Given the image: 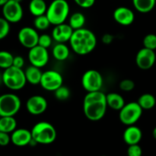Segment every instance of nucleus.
Segmentation results:
<instances>
[{"label":"nucleus","instance_id":"nucleus-42","mask_svg":"<svg viewBox=\"0 0 156 156\" xmlns=\"http://www.w3.org/2000/svg\"><path fill=\"white\" fill-rule=\"evenodd\" d=\"M14 1H15V2H19V3H21V2L23 1V0H14Z\"/></svg>","mask_w":156,"mask_h":156},{"label":"nucleus","instance_id":"nucleus-8","mask_svg":"<svg viewBox=\"0 0 156 156\" xmlns=\"http://www.w3.org/2000/svg\"><path fill=\"white\" fill-rule=\"evenodd\" d=\"M103 82L102 75L95 69L88 70L82 77V85L87 92L101 91Z\"/></svg>","mask_w":156,"mask_h":156},{"label":"nucleus","instance_id":"nucleus-28","mask_svg":"<svg viewBox=\"0 0 156 156\" xmlns=\"http://www.w3.org/2000/svg\"><path fill=\"white\" fill-rule=\"evenodd\" d=\"M34 25L35 28L37 30H45L51 25V24L45 14V15L35 17L34 20Z\"/></svg>","mask_w":156,"mask_h":156},{"label":"nucleus","instance_id":"nucleus-11","mask_svg":"<svg viewBox=\"0 0 156 156\" xmlns=\"http://www.w3.org/2000/svg\"><path fill=\"white\" fill-rule=\"evenodd\" d=\"M28 59L32 66L43 68L49 62V53L47 49L37 45L29 50Z\"/></svg>","mask_w":156,"mask_h":156},{"label":"nucleus","instance_id":"nucleus-44","mask_svg":"<svg viewBox=\"0 0 156 156\" xmlns=\"http://www.w3.org/2000/svg\"></svg>","mask_w":156,"mask_h":156},{"label":"nucleus","instance_id":"nucleus-33","mask_svg":"<svg viewBox=\"0 0 156 156\" xmlns=\"http://www.w3.org/2000/svg\"><path fill=\"white\" fill-rule=\"evenodd\" d=\"M119 87L123 91L129 92V91H133L135 88V82L133 80L129 79H123L119 84Z\"/></svg>","mask_w":156,"mask_h":156},{"label":"nucleus","instance_id":"nucleus-26","mask_svg":"<svg viewBox=\"0 0 156 156\" xmlns=\"http://www.w3.org/2000/svg\"><path fill=\"white\" fill-rule=\"evenodd\" d=\"M85 24V17L81 12H75L69 19V24L73 30L82 28Z\"/></svg>","mask_w":156,"mask_h":156},{"label":"nucleus","instance_id":"nucleus-15","mask_svg":"<svg viewBox=\"0 0 156 156\" xmlns=\"http://www.w3.org/2000/svg\"><path fill=\"white\" fill-rule=\"evenodd\" d=\"M113 17L116 22L123 26L130 25L135 20V14L133 10L124 6L117 8L114 10Z\"/></svg>","mask_w":156,"mask_h":156},{"label":"nucleus","instance_id":"nucleus-13","mask_svg":"<svg viewBox=\"0 0 156 156\" xmlns=\"http://www.w3.org/2000/svg\"><path fill=\"white\" fill-rule=\"evenodd\" d=\"M156 60V55L155 50L150 49H140L136 56V63L140 69L143 70H147L152 68Z\"/></svg>","mask_w":156,"mask_h":156},{"label":"nucleus","instance_id":"nucleus-3","mask_svg":"<svg viewBox=\"0 0 156 156\" xmlns=\"http://www.w3.org/2000/svg\"><path fill=\"white\" fill-rule=\"evenodd\" d=\"M69 14V5L66 0H53L47 7L46 15L50 24L56 26L65 23Z\"/></svg>","mask_w":156,"mask_h":156},{"label":"nucleus","instance_id":"nucleus-5","mask_svg":"<svg viewBox=\"0 0 156 156\" xmlns=\"http://www.w3.org/2000/svg\"><path fill=\"white\" fill-rule=\"evenodd\" d=\"M3 85L11 90H21L27 83L25 73L22 69L11 66L2 73Z\"/></svg>","mask_w":156,"mask_h":156},{"label":"nucleus","instance_id":"nucleus-29","mask_svg":"<svg viewBox=\"0 0 156 156\" xmlns=\"http://www.w3.org/2000/svg\"><path fill=\"white\" fill-rule=\"evenodd\" d=\"M70 94L71 92H70L69 88L63 85L60 86L54 91L55 98L59 101L67 100L70 97Z\"/></svg>","mask_w":156,"mask_h":156},{"label":"nucleus","instance_id":"nucleus-21","mask_svg":"<svg viewBox=\"0 0 156 156\" xmlns=\"http://www.w3.org/2000/svg\"><path fill=\"white\" fill-rule=\"evenodd\" d=\"M47 5L44 0H31L29 3V11L35 17L45 15Z\"/></svg>","mask_w":156,"mask_h":156},{"label":"nucleus","instance_id":"nucleus-7","mask_svg":"<svg viewBox=\"0 0 156 156\" xmlns=\"http://www.w3.org/2000/svg\"><path fill=\"white\" fill-rule=\"evenodd\" d=\"M21 106V99L16 94L7 93L0 95V117H14Z\"/></svg>","mask_w":156,"mask_h":156},{"label":"nucleus","instance_id":"nucleus-31","mask_svg":"<svg viewBox=\"0 0 156 156\" xmlns=\"http://www.w3.org/2000/svg\"><path fill=\"white\" fill-rule=\"evenodd\" d=\"M10 32V23L4 18L0 17V41L4 39Z\"/></svg>","mask_w":156,"mask_h":156},{"label":"nucleus","instance_id":"nucleus-37","mask_svg":"<svg viewBox=\"0 0 156 156\" xmlns=\"http://www.w3.org/2000/svg\"><path fill=\"white\" fill-rule=\"evenodd\" d=\"M24 65V59L22 56H14L13 59V66L17 67V68L22 69Z\"/></svg>","mask_w":156,"mask_h":156},{"label":"nucleus","instance_id":"nucleus-30","mask_svg":"<svg viewBox=\"0 0 156 156\" xmlns=\"http://www.w3.org/2000/svg\"><path fill=\"white\" fill-rule=\"evenodd\" d=\"M143 47L150 50H156V35L154 34H149L143 38Z\"/></svg>","mask_w":156,"mask_h":156},{"label":"nucleus","instance_id":"nucleus-17","mask_svg":"<svg viewBox=\"0 0 156 156\" xmlns=\"http://www.w3.org/2000/svg\"><path fill=\"white\" fill-rule=\"evenodd\" d=\"M32 140L31 132L27 129L21 128L16 129L12 133L11 141L15 146L18 147H23L30 145Z\"/></svg>","mask_w":156,"mask_h":156},{"label":"nucleus","instance_id":"nucleus-18","mask_svg":"<svg viewBox=\"0 0 156 156\" xmlns=\"http://www.w3.org/2000/svg\"><path fill=\"white\" fill-rule=\"evenodd\" d=\"M142 137H143L142 130L135 125L128 126L123 132V140L128 146L139 144L141 141Z\"/></svg>","mask_w":156,"mask_h":156},{"label":"nucleus","instance_id":"nucleus-36","mask_svg":"<svg viewBox=\"0 0 156 156\" xmlns=\"http://www.w3.org/2000/svg\"><path fill=\"white\" fill-rule=\"evenodd\" d=\"M11 141V136L9 133L4 132H0V146H6L10 143Z\"/></svg>","mask_w":156,"mask_h":156},{"label":"nucleus","instance_id":"nucleus-9","mask_svg":"<svg viewBox=\"0 0 156 156\" xmlns=\"http://www.w3.org/2000/svg\"><path fill=\"white\" fill-rule=\"evenodd\" d=\"M62 83L63 78L59 72L47 70L43 73L40 85L46 91L54 92L57 88L62 86Z\"/></svg>","mask_w":156,"mask_h":156},{"label":"nucleus","instance_id":"nucleus-20","mask_svg":"<svg viewBox=\"0 0 156 156\" xmlns=\"http://www.w3.org/2000/svg\"><path fill=\"white\" fill-rule=\"evenodd\" d=\"M24 73H25L27 82H29L33 85H40L43 74L41 68L31 65L26 69Z\"/></svg>","mask_w":156,"mask_h":156},{"label":"nucleus","instance_id":"nucleus-23","mask_svg":"<svg viewBox=\"0 0 156 156\" xmlns=\"http://www.w3.org/2000/svg\"><path fill=\"white\" fill-rule=\"evenodd\" d=\"M133 4L137 12L146 14L155 8L156 0H133Z\"/></svg>","mask_w":156,"mask_h":156},{"label":"nucleus","instance_id":"nucleus-4","mask_svg":"<svg viewBox=\"0 0 156 156\" xmlns=\"http://www.w3.org/2000/svg\"><path fill=\"white\" fill-rule=\"evenodd\" d=\"M32 139L37 144L49 145L56 139V130L51 123L46 121L39 122L30 130Z\"/></svg>","mask_w":156,"mask_h":156},{"label":"nucleus","instance_id":"nucleus-19","mask_svg":"<svg viewBox=\"0 0 156 156\" xmlns=\"http://www.w3.org/2000/svg\"><path fill=\"white\" fill-rule=\"evenodd\" d=\"M106 101L108 107L114 111H120L126 105L124 98L118 93L111 92L106 94Z\"/></svg>","mask_w":156,"mask_h":156},{"label":"nucleus","instance_id":"nucleus-32","mask_svg":"<svg viewBox=\"0 0 156 156\" xmlns=\"http://www.w3.org/2000/svg\"><path fill=\"white\" fill-rule=\"evenodd\" d=\"M52 41H53V37H50L47 34H43L39 36L37 45L44 47L46 49H48L51 46Z\"/></svg>","mask_w":156,"mask_h":156},{"label":"nucleus","instance_id":"nucleus-34","mask_svg":"<svg viewBox=\"0 0 156 156\" xmlns=\"http://www.w3.org/2000/svg\"><path fill=\"white\" fill-rule=\"evenodd\" d=\"M127 156H142L143 150L139 144L130 145L127 149Z\"/></svg>","mask_w":156,"mask_h":156},{"label":"nucleus","instance_id":"nucleus-39","mask_svg":"<svg viewBox=\"0 0 156 156\" xmlns=\"http://www.w3.org/2000/svg\"><path fill=\"white\" fill-rule=\"evenodd\" d=\"M9 0H0V6H2V7L3 5H4L5 4H6V3L9 2Z\"/></svg>","mask_w":156,"mask_h":156},{"label":"nucleus","instance_id":"nucleus-2","mask_svg":"<svg viewBox=\"0 0 156 156\" xmlns=\"http://www.w3.org/2000/svg\"><path fill=\"white\" fill-rule=\"evenodd\" d=\"M69 44L76 54L85 56L91 53L95 49L97 38L91 30L82 27L73 31Z\"/></svg>","mask_w":156,"mask_h":156},{"label":"nucleus","instance_id":"nucleus-24","mask_svg":"<svg viewBox=\"0 0 156 156\" xmlns=\"http://www.w3.org/2000/svg\"><path fill=\"white\" fill-rule=\"evenodd\" d=\"M52 53L56 60L64 61L68 59L70 51L69 47L65 44L57 43L53 48Z\"/></svg>","mask_w":156,"mask_h":156},{"label":"nucleus","instance_id":"nucleus-12","mask_svg":"<svg viewBox=\"0 0 156 156\" xmlns=\"http://www.w3.org/2000/svg\"><path fill=\"white\" fill-rule=\"evenodd\" d=\"M39 36L35 28L24 27L18 31V39L23 47L30 50L32 47L37 45Z\"/></svg>","mask_w":156,"mask_h":156},{"label":"nucleus","instance_id":"nucleus-38","mask_svg":"<svg viewBox=\"0 0 156 156\" xmlns=\"http://www.w3.org/2000/svg\"><path fill=\"white\" fill-rule=\"evenodd\" d=\"M114 39V37L112 34H105V35H103L102 37V42L105 44H110L113 42Z\"/></svg>","mask_w":156,"mask_h":156},{"label":"nucleus","instance_id":"nucleus-25","mask_svg":"<svg viewBox=\"0 0 156 156\" xmlns=\"http://www.w3.org/2000/svg\"><path fill=\"white\" fill-rule=\"evenodd\" d=\"M139 105H140L143 110H151L155 106L156 104V99L155 96L149 93H146L143 94L139 98L138 101H137Z\"/></svg>","mask_w":156,"mask_h":156},{"label":"nucleus","instance_id":"nucleus-27","mask_svg":"<svg viewBox=\"0 0 156 156\" xmlns=\"http://www.w3.org/2000/svg\"><path fill=\"white\" fill-rule=\"evenodd\" d=\"M14 56L5 50L0 51V68L3 69L9 68L13 65Z\"/></svg>","mask_w":156,"mask_h":156},{"label":"nucleus","instance_id":"nucleus-6","mask_svg":"<svg viewBox=\"0 0 156 156\" xmlns=\"http://www.w3.org/2000/svg\"><path fill=\"white\" fill-rule=\"evenodd\" d=\"M143 108L138 102H129L126 104L120 111L119 119L123 124L126 126L134 125L142 117Z\"/></svg>","mask_w":156,"mask_h":156},{"label":"nucleus","instance_id":"nucleus-41","mask_svg":"<svg viewBox=\"0 0 156 156\" xmlns=\"http://www.w3.org/2000/svg\"><path fill=\"white\" fill-rule=\"evenodd\" d=\"M152 136H153L154 139L156 140V126L155 128H154L153 131H152Z\"/></svg>","mask_w":156,"mask_h":156},{"label":"nucleus","instance_id":"nucleus-35","mask_svg":"<svg viewBox=\"0 0 156 156\" xmlns=\"http://www.w3.org/2000/svg\"><path fill=\"white\" fill-rule=\"evenodd\" d=\"M76 4L83 9H89L94 5L95 0H74Z\"/></svg>","mask_w":156,"mask_h":156},{"label":"nucleus","instance_id":"nucleus-10","mask_svg":"<svg viewBox=\"0 0 156 156\" xmlns=\"http://www.w3.org/2000/svg\"><path fill=\"white\" fill-rule=\"evenodd\" d=\"M3 18L9 23H17L23 18L24 12L21 3L14 0H9L2 6Z\"/></svg>","mask_w":156,"mask_h":156},{"label":"nucleus","instance_id":"nucleus-43","mask_svg":"<svg viewBox=\"0 0 156 156\" xmlns=\"http://www.w3.org/2000/svg\"><path fill=\"white\" fill-rule=\"evenodd\" d=\"M101 156H106V155H101Z\"/></svg>","mask_w":156,"mask_h":156},{"label":"nucleus","instance_id":"nucleus-22","mask_svg":"<svg viewBox=\"0 0 156 156\" xmlns=\"http://www.w3.org/2000/svg\"><path fill=\"white\" fill-rule=\"evenodd\" d=\"M17 121L14 117L5 116L0 117V132L11 133L16 129Z\"/></svg>","mask_w":156,"mask_h":156},{"label":"nucleus","instance_id":"nucleus-40","mask_svg":"<svg viewBox=\"0 0 156 156\" xmlns=\"http://www.w3.org/2000/svg\"><path fill=\"white\" fill-rule=\"evenodd\" d=\"M3 84V78H2V73H0V86Z\"/></svg>","mask_w":156,"mask_h":156},{"label":"nucleus","instance_id":"nucleus-16","mask_svg":"<svg viewBox=\"0 0 156 156\" xmlns=\"http://www.w3.org/2000/svg\"><path fill=\"white\" fill-rule=\"evenodd\" d=\"M73 31L74 30L69 24L63 23V24H58L55 26L52 31V37L56 43L66 44L69 41Z\"/></svg>","mask_w":156,"mask_h":156},{"label":"nucleus","instance_id":"nucleus-1","mask_svg":"<svg viewBox=\"0 0 156 156\" xmlns=\"http://www.w3.org/2000/svg\"><path fill=\"white\" fill-rule=\"evenodd\" d=\"M106 94L101 91L88 92L84 98L83 111L91 121H98L105 117L107 111Z\"/></svg>","mask_w":156,"mask_h":156},{"label":"nucleus","instance_id":"nucleus-14","mask_svg":"<svg viewBox=\"0 0 156 156\" xmlns=\"http://www.w3.org/2000/svg\"><path fill=\"white\" fill-rule=\"evenodd\" d=\"M47 101L41 95H33L27 99L26 102V109L32 115L42 114L47 109Z\"/></svg>","mask_w":156,"mask_h":156}]
</instances>
